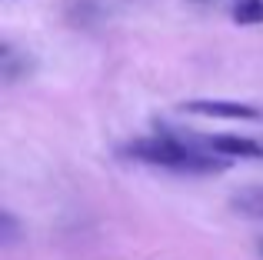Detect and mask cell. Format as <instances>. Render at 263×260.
<instances>
[{
    "label": "cell",
    "instance_id": "5b68a950",
    "mask_svg": "<svg viewBox=\"0 0 263 260\" xmlns=\"http://www.w3.org/2000/svg\"><path fill=\"white\" fill-rule=\"evenodd\" d=\"M260 194H263V190H260ZM250 210H253V214H263V200H260V203H253Z\"/></svg>",
    "mask_w": 263,
    "mask_h": 260
},
{
    "label": "cell",
    "instance_id": "6da1fadb",
    "mask_svg": "<svg viewBox=\"0 0 263 260\" xmlns=\"http://www.w3.org/2000/svg\"><path fill=\"white\" fill-rule=\"evenodd\" d=\"M130 157L154 167H170V170H186V174H220L227 170V160L217 154H203L200 147H186L170 137H150V140H134L127 147Z\"/></svg>",
    "mask_w": 263,
    "mask_h": 260
},
{
    "label": "cell",
    "instance_id": "8992f818",
    "mask_svg": "<svg viewBox=\"0 0 263 260\" xmlns=\"http://www.w3.org/2000/svg\"><path fill=\"white\" fill-rule=\"evenodd\" d=\"M260 254H263V237H260Z\"/></svg>",
    "mask_w": 263,
    "mask_h": 260
},
{
    "label": "cell",
    "instance_id": "7a4b0ae2",
    "mask_svg": "<svg viewBox=\"0 0 263 260\" xmlns=\"http://www.w3.org/2000/svg\"><path fill=\"white\" fill-rule=\"evenodd\" d=\"M186 114L200 117H230V120H260V110L250 104H230V100H190L183 104Z\"/></svg>",
    "mask_w": 263,
    "mask_h": 260
},
{
    "label": "cell",
    "instance_id": "277c9868",
    "mask_svg": "<svg viewBox=\"0 0 263 260\" xmlns=\"http://www.w3.org/2000/svg\"><path fill=\"white\" fill-rule=\"evenodd\" d=\"M233 20L243 24V27L263 24V0H237V7H233Z\"/></svg>",
    "mask_w": 263,
    "mask_h": 260
},
{
    "label": "cell",
    "instance_id": "3957f363",
    "mask_svg": "<svg viewBox=\"0 0 263 260\" xmlns=\"http://www.w3.org/2000/svg\"><path fill=\"white\" fill-rule=\"evenodd\" d=\"M206 147L220 157H263V147L250 137H237V134H217L206 137Z\"/></svg>",
    "mask_w": 263,
    "mask_h": 260
}]
</instances>
